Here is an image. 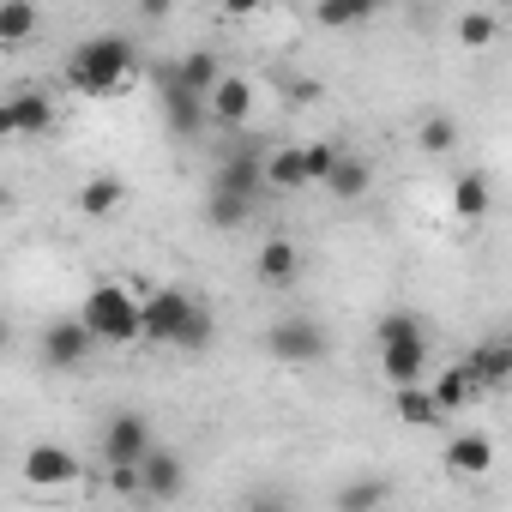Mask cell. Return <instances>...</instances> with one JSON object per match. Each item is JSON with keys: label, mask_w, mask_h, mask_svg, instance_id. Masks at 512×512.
Segmentation results:
<instances>
[{"label": "cell", "mask_w": 512, "mask_h": 512, "mask_svg": "<svg viewBox=\"0 0 512 512\" xmlns=\"http://www.w3.org/2000/svg\"><path fill=\"white\" fill-rule=\"evenodd\" d=\"M217 332L211 308L181 290V284H163V290H145L139 296V344H163V350H205Z\"/></svg>", "instance_id": "obj_1"}, {"label": "cell", "mask_w": 512, "mask_h": 512, "mask_svg": "<svg viewBox=\"0 0 512 512\" xmlns=\"http://www.w3.org/2000/svg\"><path fill=\"white\" fill-rule=\"evenodd\" d=\"M91 344H139V296L115 278H97L73 314Z\"/></svg>", "instance_id": "obj_2"}, {"label": "cell", "mask_w": 512, "mask_h": 512, "mask_svg": "<svg viewBox=\"0 0 512 512\" xmlns=\"http://www.w3.org/2000/svg\"><path fill=\"white\" fill-rule=\"evenodd\" d=\"M67 79L85 91V97H109L115 85H127L133 79V43L127 37H91V43H79L73 49V61H67Z\"/></svg>", "instance_id": "obj_3"}, {"label": "cell", "mask_w": 512, "mask_h": 512, "mask_svg": "<svg viewBox=\"0 0 512 512\" xmlns=\"http://www.w3.org/2000/svg\"><path fill=\"white\" fill-rule=\"evenodd\" d=\"M211 193H229V199L260 205V193H266V145H260V139H235V145L217 157Z\"/></svg>", "instance_id": "obj_4"}, {"label": "cell", "mask_w": 512, "mask_h": 512, "mask_svg": "<svg viewBox=\"0 0 512 512\" xmlns=\"http://www.w3.org/2000/svg\"><path fill=\"white\" fill-rule=\"evenodd\" d=\"M266 356L290 362V368H308V362L326 356V326L320 320H278V326H266Z\"/></svg>", "instance_id": "obj_5"}, {"label": "cell", "mask_w": 512, "mask_h": 512, "mask_svg": "<svg viewBox=\"0 0 512 512\" xmlns=\"http://www.w3.org/2000/svg\"><path fill=\"white\" fill-rule=\"evenodd\" d=\"M151 446H157V440H151V422H145L139 410H115V416L103 422V458H109V464H139Z\"/></svg>", "instance_id": "obj_6"}, {"label": "cell", "mask_w": 512, "mask_h": 512, "mask_svg": "<svg viewBox=\"0 0 512 512\" xmlns=\"http://www.w3.org/2000/svg\"><path fill=\"white\" fill-rule=\"evenodd\" d=\"M37 350H43V362H49V368H85L97 344H91V338H85V326L67 314V320H49V326H43Z\"/></svg>", "instance_id": "obj_7"}, {"label": "cell", "mask_w": 512, "mask_h": 512, "mask_svg": "<svg viewBox=\"0 0 512 512\" xmlns=\"http://www.w3.org/2000/svg\"><path fill=\"white\" fill-rule=\"evenodd\" d=\"M464 368H470V380H476L482 398L506 392V386H512V338H482V344L464 356Z\"/></svg>", "instance_id": "obj_8"}, {"label": "cell", "mask_w": 512, "mask_h": 512, "mask_svg": "<svg viewBox=\"0 0 512 512\" xmlns=\"http://www.w3.org/2000/svg\"><path fill=\"white\" fill-rule=\"evenodd\" d=\"M139 494H145V500H181V494H187V464H181V452L151 446V452L139 458Z\"/></svg>", "instance_id": "obj_9"}, {"label": "cell", "mask_w": 512, "mask_h": 512, "mask_svg": "<svg viewBox=\"0 0 512 512\" xmlns=\"http://www.w3.org/2000/svg\"><path fill=\"white\" fill-rule=\"evenodd\" d=\"M217 79H223V61H217V49H187L175 67H169V85L175 91H187V97H211L217 91Z\"/></svg>", "instance_id": "obj_10"}, {"label": "cell", "mask_w": 512, "mask_h": 512, "mask_svg": "<svg viewBox=\"0 0 512 512\" xmlns=\"http://www.w3.org/2000/svg\"><path fill=\"white\" fill-rule=\"evenodd\" d=\"M247 115H253V85H247L241 73H223V79H217V91L205 97V121H217V127H229V133H235Z\"/></svg>", "instance_id": "obj_11"}, {"label": "cell", "mask_w": 512, "mask_h": 512, "mask_svg": "<svg viewBox=\"0 0 512 512\" xmlns=\"http://www.w3.org/2000/svg\"><path fill=\"white\" fill-rule=\"evenodd\" d=\"M380 374L398 386H422L428 374V338H398V344H380Z\"/></svg>", "instance_id": "obj_12"}, {"label": "cell", "mask_w": 512, "mask_h": 512, "mask_svg": "<svg viewBox=\"0 0 512 512\" xmlns=\"http://www.w3.org/2000/svg\"><path fill=\"white\" fill-rule=\"evenodd\" d=\"M25 482L31 488H67V482H79V458L67 452V446H31L25 452Z\"/></svg>", "instance_id": "obj_13"}, {"label": "cell", "mask_w": 512, "mask_h": 512, "mask_svg": "<svg viewBox=\"0 0 512 512\" xmlns=\"http://www.w3.org/2000/svg\"><path fill=\"white\" fill-rule=\"evenodd\" d=\"M253 272H260V284H266V290L296 284V272H302V247H296L290 235H272V241L260 247V260H253Z\"/></svg>", "instance_id": "obj_14"}, {"label": "cell", "mask_w": 512, "mask_h": 512, "mask_svg": "<svg viewBox=\"0 0 512 512\" xmlns=\"http://www.w3.org/2000/svg\"><path fill=\"white\" fill-rule=\"evenodd\" d=\"M428 398H434V410H440V416H458L464 404H476V398H482V392H476V380H470V368H464V356L440 368V380L428 386Z\"/></svg>", "instance_id": "obj_15"}, {"label": "cell", "mask_w": 512, "mask_h": 512, "mask_svg": "<svg viewBox=\"0 0 512 512\" xmlns=\"http://www.w3.org/2000/svg\"><path fill=\"white\" fill-rule=\"evenodd\" d=\"M7 109H13V133H19V139H43V133L55 127V103H49L43 91H13Z\"/></svg>", "instance_id": "obj_16"}, {"label": "cell", "mask_w": 512, "mask_h": 512, "mask_svg": "<svg viewBox=\"0 0 512 512\" xmlns=\"http://www.w3.org/2000/svg\"><path fill=\"white\" fill-rule=\"evenodd\" d=\"M163 121H169L175 139H199V133L211 127V121H205V103L187 97V91H175V85H163Z\"/></svg>", "instance_id": "obj_17"}, {"label": "cell", "mask_w": 512, "mask_h": 512, "mask_svg": "<svg viewBox=\"0 0 512 512\" xmlns=\"http://www.w3.org/2000/svg\"><path fill=\"white\" fill-rule=\"evenodd\" d=\"M368 181H374V163H368V157H356V151H344L320 187H326L332 199H344V205H350V199H362V193H368Z\"/></svg>", "instance_id": "obj_18"}, {"label": "cell", "mask_w": 512, "mask_h": 512, "mask_svg": "<svg viewBox=\"0 0 512 512\" xmlns=\"http://www.w3.org/2000/svg\"><path fill=\"white\" fill-rule=\"evenodd\" d=\"M127 205V181L121 175H91L79 187V217H115Z\"/></svg>", "instance_id": "obj_19"}, {"label": "cell", "mask_w": 512, "mask_h": 512, "mask_svg": "<svg viewBox=\"0 0 512 512\" xmlns=\"http://www.w3.org/2000/svg\"><path fill=\"white\" fill-rule=\"evenodd\" d=\"M266 187L272 193H302L308 175H302V145H272L266 151Z\"/></svg>", "instance_id": "obj_20"}, {"label": "cell", "mask_w": 512, "mask_h": 512, "mask_svg": "<svg viewBox=\"0 0 512 512\" xmlns=\"http://www.w3.org/2000/svg\"><path fill=\"white\" fill-rule=\"evenodd\" d=\"M386 494H392V482H386V476H350V482L332 494V506H338V512H380V506H386Z\"/></svg>", "instance_id": "obj_21"}, {"label": "cell", "mask_w": 512, "mask_h": 512, "mask_svg": "<svg viewBox=\"0 0 512 512\" xmlns=\"http://www.w3.org/2000/svg\"><path fill=\"white\" fill-rule=\"evenodd\" d=\"M494 464V446L482 440V434H452L446 440V470H458V476H482Z\"/></svg>", "instance_id": "obj_22"}, {"label": "cell", "mask_w": 512, "mask_h": 512, "mask_svg": "<svg viewBox=\"0 0 512 512\" xmlns=\"http://www.w3.org/2000/svg\"><path fill=\"white\" fill-rule=\"evenodd\" d=\"M488 205H494V193H488V175H482V169H470V175L452 181V211H458L464 223L488 217Z\"/></svg>", "instance_id": "obj_23"}, {"label": "cell", "mask_w": 512, "mask_h": 512, "mask_svg": "<svg viewBox=\"0 0 512 512\" xmlns=\"http://www.w3.org/2000/svg\"><path fill=\"white\" fill-rule=\"evenodd\" d=\"M37 25H43V13L31 7V0H7V7H0V49L31 43V37H37Z\"/></svg>", "instance_id": "obj_24"}, {"label": "cell", "mask_w": 512, "mask_h": 512, "mask_svg": "<svg viewBox=\"0 0 512 512\" xmlns=\"http://www.w3.org/2000/svg\"><path fill=\"white\" fill-rule=\"evenodd\" d=\"M392 410H398V416H404L410 428H440V422H446V416L434 410L428 386H398V392H392Z\"/></svg>", "instance_id": "obj_25"}, {"label": "cell", "mask_w": 512, "mask_h": 512, "mask_svg": "<svg viewBox=\"0 0 512 512\" xmlns=\"http://www.w3.org/2000/svg\"><path fill=\"white\" fill-rule=\"evenodd\" d=\"M344 157V145L338 139H308L302 145V175H308V187H320L326 175H332V163Z\"/></svg>", "instance_id": "obj_26"}, {"label": "cell", "mask_w": 512, "mask_h": 512, "mask_svg": "<svg viewBox=\"0 0 512 512\" xmlns=\"http://www.w3.org/2000/svg\"><path fill=\"white\" fill-rule=\"evenodd\" d=\"M241 512H296V494L284 482H253L241 494Z\"/></svg>", "instance_id": "obj_27"}, {"label": "cell", "mask_w": 512, "mask_h": 512, "mask_svg": "<svg viewBox=\"0 0 512 512\" xmlns=\"http://www.w3.org/2000/svg\"><path fill=\"white\" fill-rule=\"evenodd\" d=\"M416 145H422L428 157H446V151L458 145V121H452V115H428V121L416 127Z\"/></svg>", "instance_id": "obj_28"}, {"label": "cell", "mask_w": 512, "mask_h": 512, "mask_svg": "<svg viewBox=\"0 0 512 512\" xmlns=\"http://www.w3.org/2000/svg\"><path fill=\"white\" fill-rule=\"evenodd\" d=\"M253 217V205L247 199H229V193H205V223L211 229H241Z\"/></svg>", "instance_id": "obj_29"}, {"label": "cell", "mask_w": 512, "mask_h": 512, "mask_svg": "<svg viewBox=\"0 0 512 512\" xmlns=\"http://www.w3.org/2000/svg\"><path fill=\"white\" fill-rule=\"evenodd\" d=\"M398 338H422V320H416L410 308L380 314V326H374V350H380V344H398Z\"/></svg>", "instance_id": "obj_30"}, {"label": "cell", "mask_w": 512, "mask_h": 512, "mask_svg": "<svg viewBox=\"0 0 512 512\" xmlns=\"http://www.w3.org/2000/svg\"><path fill=\"white\" fill-rule=\"evenodd\" d=\"M374 13H380L374 0H338V7H320V25L344 31V25H362V19H374Z\"/></svg>", "instance_id": "obj_31"}, {"label": "cell", "mask_w": 512, "mask_h": 512, "mask_svg": "<svg viewBox=\"0 0 512 512\" xmlns=\"http://www.w3.org/2000/svg\"><path fill=\"white\" fill-rule=\"evenodd\" d=\"M494 31H500L494 13H464V19H458V43H464V49H488Z\"/></svg>", "instance_id": "obj_32"}, {"label": "cell", "mask_w": 512, "mask_h": 512, "mask_svg": "<svg viewBox=\"0 0 512 512\" xmlns=\"http://www.w3.org/2000/svg\"><path fill=\"white\" fill-rule=\"evenodd\" d=\"M109 488L115 494H139V464H109Z\"/></svg>", "instance_id": "obj_33"}, {"label": "cell", "mask_w": 512, "mask_h": 512, "mask_svg": "<svg viewBox=\"0 0 512 512\" xmlns=\"http://www.w3.org/2000/svg\"><path fill=\"white\" fill-rule=\"evenodd\" d=\"M7 139H19V133H13V109H7V97H0V145H7Z\"/></svg>", "instance_id": "obj_34"}, {"label": "cell", "mask_w": 512, "mask_h": 512, "mask_svg": "<svg viewBox=\"0 0 512 512\" xmlns=\"http://www.w3.org/2000/svg\"><path fill=\"white\" fill-rule=\"evenodd\" d=\"M13 344V326H7V314H0V350H7Z\"/></svg>", "instance_id": "obj_35"}]
</instances>
